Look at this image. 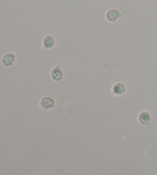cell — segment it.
I'll use <instances>...</instances> for the list:
<instances>
[{"instance_id": "1", "label": "cell", "mask_w": 157, "mask_h": 175, "mask_svg": "<svg viewBox=\"0 0 157 175\" xmlns=\"http://www.w3.org/2000/svg\"><path fill=\"white\" fill-rule=\"evenodd\" d=\"M120 16H121V14L120 13L118 10L115 9V8H112V9L109 10L106 14L107 19L110 22H115Z\"/></svg>"}, {"instance_id": "2", "label": "cell", "mask_w": 157, "mask_h": 175, "mask_svg": "<svg viewBox=\"0 0 157 175\" xmlns=\"http://www.w3.org/2000/svg\"><path fill=\"white\" fill-rule=\"evenodd\" d=\"M41 106L44 109L51 108L55 106V101L50 97H44L41 99Z\"/></svg>"}, {"instance_id": "3", "label": "cell", "mask_w": 157, "mask_h": 175, "mask_svg": "<svg viewBox=\"0 0 157 175\" xmlns=\"http://www.w3.org/2000/svg\"><path fill=\"white\" fill-rule=\"evenodd\" d=\"M62 76H63V73H62V71L59 66H57L51 72V77L55 81L61 80L62 79Z\"/></svg>"}, {"instance_id": "4", "label": "cell", "mask_w": 157, "mask_h": 175, "mask_svg": "<svg viewBox=\"0 0 157 175\" xmlns=\"http://www.w3.org/2000/svg\"><path fill=\"white\" fill-rule=\"evenodd\" d=\"M15 55L13 54H6L3 57V62L6 66H10V65H13V63L15 61Z\"/></svg>"}, {"instance_id": "5", "label": "cell", "mask_w": 157, "mask_h": 175, "mask_svg": "<svg viewBox=\"0 0 157 175\" xmlns=\"http://www.w3.org/2000/svg\"><path fill=\"white\" fill-rule=\"evenodd\" d=\"M125 86H124L123 84H121V83H117V84L113 86V91L114 94L116 95H122L125 92Z\"/></svg>"}, {"instance_id": "6", "label": "cell", "mask_w": 157, "mask_h": 175, "mask_svg": "<svg viewBox=\"0 0 157 175\" xmlns=\"http://www.w3.org/2000/svg\"><path fill=\"white\" fill-rule=\"evenodd\" d=\"M43 44H44V46L47 48H50L51 47H53L55 44V39L52 36H45L43 40Z\"/></svg>"}, {"instance_id": "7", "label": "cell", "mask_w": 157, "mask_h": 175, "mask_svg": "<svg viewBox=\"0 0 157 175\" xmlns=\"http://www.w3.org/2000/svg\"><path fill=\"white\" fill-rule=\"evenodd\" d=\"M139 122L142 124H147L150 121V115L148 112H142L139 117Z\"/></svg>"}]
</instances>
